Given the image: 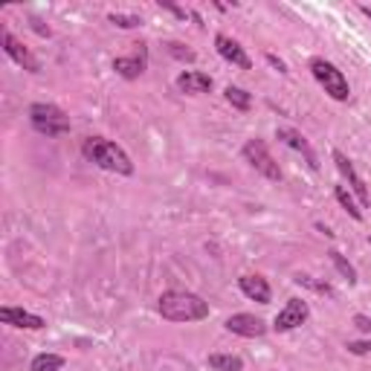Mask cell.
Instances as JSON below:
<instances>
[{
    "label": "cell",
    "mask_w": 371,
    "mask_h": 371,
    "mask_svg": "<svg viewBox=\"0 0 371 371\" xmlns=\"http://www.w3.org/2000/svg\"><path fill=\"white\" fill-rule=\"evenodd\" d=\"M160 314L169 322H198L209 316V302H203L198 293L169 290L160 296Z\"/></svg>",
    "instance_id": "6da1fadb"
},
{
    "label": "cell",
    "mask_w": 371,
    "mask_h": 371,
    "mask_svg": "<svg viewBox=\"0 0 371 371\" xmlns=\"http://www.w3.org/2000/svg\"><path fill=\"white\" fill-rule=\"evenodd\" d=\"M84 157L96 162L99 169H105V171H116V174H133V162L131 157L122 151L116 142L111 140H102V137H91V140H84Z\"/></svg>",
    "instance_id": "7a4b0ae2"
},
{
    "label": "cell",
    "mask_w": 371,
    "mask_h": 371,
    "mask_svg": "<svg viewBox=\"0 0 371 371\" xmlns=\"http://www.w3.org/2000/svg\"><path fill=\"white\" fill-rule=\"evenodd\" d=\"M29 122L38 133H47V137H61V133L70 131V116L50 105V102H35L32 108H29Z\"/></svg>",
    "instance_id": "3957f363"
},
{
    "label": "cell",
    "mask_w": 371,
    "mask_h": 371,
    "mask_svg": "<svg viewBox=\"0 0 371 371\" xmlns=\"http://www.w3.org/2000/svg\"><path fill=\"white\" fill-rule=\"evenodd\" d=\"M310 70H314V79L325 87V93H328L331 99L345 102V99L351 96L345 76H343V73H339L331 61H325V58H314V61H310Z\"/></svg>",
    "instance_id": "277c9868"
},
{
    "label": "cell",
    "mask_w": 371,
    "mask_h": 371,
    "mask_svg": "<svg viewBox=\"0 0 371 371\" xmlns=\"http://www.w3.org/2000/svg\"><path fill=\"white\" fill-rule=\"evenodd\" d=\"M244 157H247V162L252 169H256L258 174H264L267 180H273V183H278L281 180V169H278V162L270 157V151H267V145L261 142V140H249L247 145H244Z\"/></svg>",
    "instance_id": "5b68a950"
},
{
    "label": "cell",
    "mask_w": 371,
    "mask_h": 371,
    "mask_svg": "<svg viewBox=\"0 0 371 371\" xmlns=\"http://www.w3.org/2000/svg\"><path fill=\"white\" fill-rule=\"evenodd\" d=\"M0 44H3L6 55L12 58L15 64H21V67H23V70H29V73H38V70H41L38 58H35L32 53H29V50L23 47V44H21L18 38H15V35L9 32V29H0Z\"/></svg>",
    "instance_id": "8992f818"
},
{
    "label": "cell",
    "mask_w": 371,
    "mask_h": 371,
    "mask_svg": "<svg viewBox=\"0 0 371 371\" xmlns=\"http://www.w3.org/2000/svg\"><path fill=\"white\" fill-rule=\"evenodd\" d=\"M334 162H336V169H339V174L348 180V186H351V191L357 195V200H360V209H368L371 206V195H368V189H365V183H363V177L354 171V166H351V160L343 154V151H334Z\"/></svg>",
    "instance_id": "52a82bcc"
},
{
    "label": "cell",
    "mask_w": 371,
    "mask_h": 371,
    "mask_svg": "<svg viewBox=\"0 0 371 371\" xmlns=\"http://www.w3.org/2000/svg\"><path fill=\"white\" fill-rule=\"evenodd\" d=\"M307 302H302V299H290L287 305H285V310H278V316H276V322H273V328L276 331H293V328H299V325L307 319Z\"/></svg>",
    "instance_id": "ba28073f"
},
{
    "label": "cell",
    "mask_w": 371,
    "mask_h": 371,
    "mask_svg": "<svg viewBox=\"0 0 371 371\" xmlns=\"http://www.w3.org/2000/svg\"><path fill=\"white\" fill-rule=\"evenodd\" d=\"M227 331L252 339V336H264L267 334V325H264V319L252 316V314H235V316L227 319Z\"/></svg>",
    "instance_id": "9c48e42d"
},
{
    "label": "cell",
    "mask_w": 371,
    "mask_h": 371,
    "mask_svg": "<svg viewBox=\"0 0 371 371\" xmlns=\"http://www.w3.org/2000/svg\"><path fill=\"white\" fill-rule=\"evenodd\" d=\"M276 137H278L281 142H285L287 148H293V151H299V154L307 160V166H310V169H319V162H316V154H314V148L307 145V140L302 137L299 131H293V128H278V131H276Z\"/></svg>",
    "instance_id": "30bf717a"
},
{
    "label": "cell",
    "mask_w": 371,
    "mask_h": 371,
    "mask_svg": "<svg viewBox=\"0 0 371 371\" xmlns=\"http://www.w3.org/2000/svg\"><path fill=\"white\" fill-rule=\"evenodd\" d=\"M0 319H3L6 325H15V328H26V331L47 328V322H44L41 316L29 314V310H23V307H3L0 310Z\"/></svg>",
    "instance_id": "8fae6325"
},
{
    "label": "cell",
    "mask_w": 371,
    "mask_h": 371,
    "mask_svg": "<svg viewBox=\"0 0 371 371\" xmlns=\"http://www.w3.org/2000/svg\"><path fill=\"white\" fill-rule=\"evenodd\" d=\"M215 47H218V53L224 55L229 64L241 67V70H249V67H252V61H249V55L244 53V47H241L238 41H232L229 35H218V38H215Z\"/></svg>",
    "instance_id": "7c38bea8"
},
{
    "label": "cell",
    "mask_w": 371,
    "mask_h": 371,
    "mask_svg": "<svg viewBox=\"0 0 371 371\" xmlns=\"http://www.w3.org/2000/svg\"><path fill=\"white\" fill-rule=\"evenodd\" d=\"M177 87L189 96H200V93H209L212 91V79L206 73H198V70H189V73H180L177 76Z\"/></svg>",
    "instance_id": "4fadbf2b"
},
{
    "label": "cell",
    "mask_w": 371,
    "mask_h": 371,
    "mask_svg": "<svg viewBox=\"0 0 371 371\" xmlns=\"http://www.w3.org/2000/svg\"><path fill=\"white\" fill-rule=\"evenodd\" d=\"M238 287H241V293L247 296V299H252V302H258V305L270 302V285H267V278H261V276H241Z\"/></svg>",
    "instance_id": "5bb4252c"
},
{
    "label": "cell",
    "mask_w": 371,
    "mask_h": 371,
    "mask_svg": "<svg viewBox=\"0 0 371 371\" xmlns=\"http://www.w3.org/2000/svg\"><path fill=\"white\" fill-rule=\"evenodd\" d=\"M113 70L120 73L122 79H140L142 70H145V50H140L137 58H116L113 61Z\"/></svg>",
    "instance_id": "9a60e30c"
},
{
    "label": "cell",
    "mask_w": 371,
    "mask_h": 371,
    "mask_svg": "<svg viewBox=\"0 0 371 371\" xmlns=\"http://www.w3.org/2000/svg\"><path fill=\"white\" fill-rule=\"evenodd\" d=\"M209 365L215 371H241L244 360L235 357V354H209Z\"/></svg>",
    "instance_id": "2e32d148"
},
{
    "label": "cell",
    "mask_w": 371,
    "mask_h": 371,
    "mask_svg": "<svg viewBox=\"0 0 371 371\" xmlns=\"http://www.w3.org/2000/svg\"><path fill=\"white\" fill-rule=\"evenodd\" d=\"M334 195H336V200L339 203H343V209L354 218V220H363V209H360V206L357 203H354V198H351V191L345 189V186H336L334 189Z\"/></svg>",
    "instance_id": "e0dca14e"
},
{
    "label": "cell",
    "mask_w": 371,
    "mask_h": 371,
    "mask_svg": "<svg viewBox=\"0 0 371 371\" xmlns=\"http://www.w3.org/2000/svg\"><path fill=\"white\" fill-rule=\"evenodd\" d=\"M58 368H64L61 354H38L32 360V371H58Z\"/></svg>",
    "instance_id": "ac0fdd59"
},
{
    "label": "cell",
    "mask_w": 371,
    "mask_h": 371,
    "mask_svg": "<svg viewBox=\"0 0 371 371\" xmlns=\"http://www.w3.org/2000/svg\"><path fill=\"white\" fill-rule=\"evenodd\" d=\"M227 102H229V105L232 108H238V111H249V105H252V99H249V93L247 91H241V87H227Z\"/></svg>",
    "instance_id": "d6986e66"
},
{
    "label": "cell",
    "mask_w": 371,
    "mask_h": 371,
    "mask_svg": "<svg viewBox=\"0 0 371 371\" xmlns=\"http://www.w3.org/2000/svg\"><path fill=\"white\" fill-rule=\"evenodd\" d=\"M328 256H331V261H334V267H336V270H339V273H343V276L348 278V285H357V270H354V267H351V264L343 258V252L331 249Z\"/></svg>",
    "instance_id": "ffe728a7"
},
{
    "label": "cell",
    "mask_w": 371,
    "mask_h": 371,
    "mask_svg": "<svg viewBox=\"0 0 371 371\" xmlns=\"http://www.w3.org/2000/svg\"><path fill=\"white\" fill-rule=\"evenodd\" d=\"M108 21H111L113 26H120V29H137V26H142V18H140V15H122V12H111V15H108Z\"/></svg>",
    "instance_id": "44dd1931"
},
{
    "label": "cell",
    "mask_w": 371,
    "mask_h": 371,
    "mask_svg": "<svg viewBox=\"0 0 371 371\" xmlns=\"http://www.w3.org/2000/svg\"><path fill=\"white\" fill-rule=\"evenodd\" d=\"M166 47H169V53H171L174 58H180V61H195V58H198L191 50H186L183 44H174V41H171V44H166Z\"/></svg>",
    "instance_id": "7402d4cb"
},
{
    "label": "cell",
    "mask_w": 371,
    "mask_h": 371,
    "mask_svg": "<svg viewBox=\"0 0 371 371\" xmlns=\"http://www.w3.org/2000/svg\"><path fill=\"white\" fill-rule=\"evenodd\" d=\"M296 281H299V285H307V287H314V290H319V293H331V287H328V285H319V281L307 278V276H296Z\"/></svg>",
    "instance_id": "603a6c76"
},
{
    "label": "cell",
    "mask_w": 371,
    "mask_h": 371,
    "mask_svg": "<svg viewBox=\"0 0 371 371\" xmlns=\"http://www.w3.org/2000/svg\"><path fill=\"white\" fill-rule=\"evenodd\" d=\"M348 351L351 354H368L371 351V339L368 343H348Z\"/></svg>",
    "instance_id": "cb8c5ba5"
},
{
    "label": "cell",
    "mask_w": 371,
    "mask_h": 371,
    "mask_svg": "<svg viewBox=\"0 0 371 371\" xmlns=\"http://www.w3.org/2000/svg\"><path fill=\"white\" fill-rule=\"evenodd\" d=\"M29 23H32V29H35V32L38 35H44V38H50V26H44L38 18H29Z\"/></svg>",
    "instance_id": "d4e9b609"
},
{
    "label": "cell",
    "mask_w": 371,
    "mask_h": 371,
    "mask_svg": "<svg viewBox=\"0 0 371 371\" xmlns=\"http://www.w3.org/2000/svg\"><path fill=\"white\" fill-rule=\"evenodd\" d=\"M267 61H270V64H273V67H276L278 73H287V64H285V61H281V58H276L273 53H267Z\"/></svg>",
    "instance_id": "484cf974"
},
{
    "label": "cell",
    "mask_w": 371,
    "mask_h": 371,
    "mask_svg": "<svg viewBox=\"0 0 371 371\" xmlns=\"http://www.w3.org/2000/svg\"><path fill=\"white\" fill-rule=\"evenodd\" d=\"M354 325H357L360 331H371V319L368 316H354Z\"/></svg>",
    "instance_id": "4316f807"
},
{
    "label": "cell",
    "mask_w": 371,
    "mask_h": 371,
    "mask_svg": "<svg viewBox=\"0 0 371 371\" xmlns=\"http://www.w3.org/2000/svg\"><path fill=\"white\" fill-rule=\"evenodd\" d=\"M360 12L365 15V18H368V21H371V6H360Z\"/></svg>",
    "instance_id": "83f0119b"
},
{
    "label": "cell",
    "mask_w": 371,
    "mask_h": 371,
    "mask_svg": "<svg viewBox=\"0 0 371 371\" xmlns=\"http://www.w3.org/2000/svg\"><path fill=\"white\" fill-rule=\"evenodd\" d=\"M368 244H371V238H368Z\"/></svg>",
    "instance_id": "f1b7e54d"
}]
</instances>
